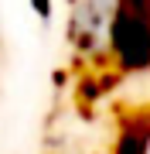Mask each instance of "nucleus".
<instances>
[{"label": "nucleus", "mask_w": 150, "mask_h": 154, "mask_svg": "<svg viewBox=\"0 0 150 154\" xmlns=\"http://www.w3.org/2000/svg\"><path fill=\"white\" fill-rule=\"evenodd\" d=\"M119 7H123V0H82L72 14V28H68L72 41L89 55L109 48V31H113Z\"/></svg>", "instance_id": "nucleus-1"}, {"label": "nucleus", "mask_w": 150, "mask_h": 154, "mask_svg": "<svg viewBox=\"0 0 150 154\" xmlns=\"http://www.w3.org/2000/svg\"><path fill=\"white\" fill-rule=\"evenodd\" d=\"M109 45L119 55L123 69L150 65V17L130 11V7H119L116 21H113V31H109Z\"/></svg>", "instance_id": "nucleus-2"}]
</instances>
